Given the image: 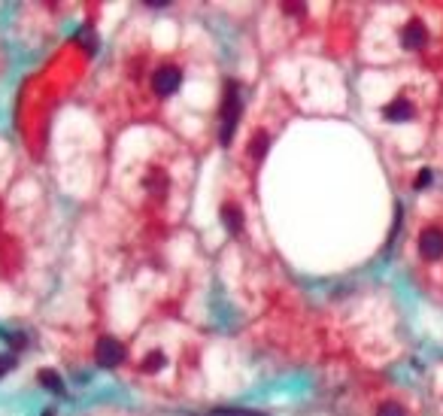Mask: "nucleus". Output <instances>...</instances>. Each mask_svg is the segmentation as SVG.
Returning a JSON list of instances; mask_svg holds the SVG:
<instances>
[{"label": "nucleus", "mask_w": 443, "mask_h": 416, "mask_svg": "<svg viewBox=\"0 0 443 416\" xmlns=\"http://www.w3.org/2000/svg\"><path fill=\"white\" fill-rule=\"evenodd\" d=\"M419 255L425 262H437L443 259V228L428 225L419 234Z\"/></svg>", "instance_id": "obj_2"}, {"label": "nucleus", "mask_w": 443, "mask_h": 416, "mask_svg": "<svg viewBox=\"0 0 443 416\" xmlns=\"http://www.w3.org/2000/svg\"><path fill=\"white\" fill-rule=\"evenodd\" d=\"M222 222H225V228H228L231 237H237L240 231H243V213H240L237 207H231V204L222 207Z\"/></svg>", "instance_id": "obj_7"}, {"label": "nucleus", "mask_w": 443, "mask_h": 416, "mask_svg": "<svg viewBox=\"0 0 443 416\" xmlns=\"http://www.w3.org/2000/svg\"><path fill=\"white\" fill-rule=\"evenodd\" d=\"M413 186H416V189H419V191H422V189H428V186H431V170H428V168H425V170H419V173H416Z\"/></svg>", "instance_id": "obj_13"}, {"label": "nucleus", "mask_w": 443, "mask_h": 416, "mask_svg": "<svg viewBox=\"0 0 443 416\" xmlns=\"http://www.w3.org/2000/svg\"><path fill=\"white\" fill-rule=\"evenodd\" d=\"M240 119V88L237 82H225V101H222V146L231 143L234 128H237Z\"/></svg>", "instance_id": "obj_1"}, {"label": "nucleus", "mask_w": 443, "mask_h": 416, "mask_svg": "<svg viewBox=\"0 0 443 416\" xmlns=\"http://www.w3.org/2000/svg\"><path fill=\"white\" fill-rule=\"evenodd\" d=\"M13 365H15V362H13V355H0V377H3V374L10 371Z\"/></svg>", "instance_id": "obj_14"}, {"label": "nucleus", "mask_w": 443, "mask_h": 416, "mask_svg": "<svg viewBox=\"0 0 443 416\" xmlns=\"http://www.w3.org/2000/svg\"><path fill=\"white\" fill-rule=\"evenodd\" d=\"M122 359H124V346L115 337H100L97 340V362L104 365V368H115Z\"/></svg>", "instance_id": "obj_4"}, {"label": "nucleus", "mask_w": 443, "mask_h": 416, "mask_svg": "<svg viewBox=\"0 0 443 416\" xmlns=\"http://www.w3.org/2000/svg\"><path fill=\"white\" fill-rule=\"evenodd\" d=\"M213 416H264V413L243 410V407H222V410H213Z\"/></svg>", "instance_id": "obj_11"}, {"label": "nucleus", "mask_w": 443, "mask_h": 416, "mask_svg": "<svg viewBox=\"0 0 443 416\" xmlns=\"http://www.w3.org/2000/svg\"><path fill=\"white\" fill-rule=\"evenodd\" d=\"M377 416H407V410L401 404H382L377 410Z\"/></svg>", "instance_id": "obj_12"}, {"label": "nucleus", "mask_w": 443, "mask_h": 416, "mask_svg": "<svg viewBox=\"0 0 443 416\" xmlns=\"http://www.w3.org/2000/svg\"><path fill=\"white\" fill-rule=\"evenodd\" d=\"M40 383L49 389V392H55V395H64V380L58 377L55 371H40Z\"/></svg>", "instance_id": "obj_8"}, {"label": "nucleus", "mask_w": 443, "mask_h": 416, "mask_svg": "<svg viewBox=\"0 0 443 416\" xmlns=\"http://www.w3.org/2000/svg\"><path fill=\"white\" fill-rule=\"evenodd\" d=\"M182 86V73L177 67H161V70H155V77H152V88H155V95H173Z\"/></svg>", "instance_id": "obj_3"}, {"label": "nucleus", "mask_w": 443, "mask_h": 416, "mask_svg": "<svg viewBox=\"0 0 443 416\" xmlns=\"http://www.w3.org/2000/svg\"><path fill=\"white\" fill-rule=\"evenodd\" d=\"M267 146H271V137L255 134V140H252V158H255V161H261V158L267 155Z\"/></svg>", "instance_id": "obj_9"}, {"label": "nucleus", "mask_w": 443, "mask_h": 416, "mask_svg": "<svg viewBox=\"0 0 443 416\" xmlns=\"http://www.w3.org/2000/svg\"><path fill=\"white\" fill-rule=\"evenodd\" d=\"M43 416H55V413H52V410H46V413H43Z\"/></svg>", "instance_id": "obj_15"}, {"label": "nucleus", "mask_w": 443, "mask_h": 416, "mask_svg": "<svg viewBox=\"0 0 443 416\" xmlns=\"http://www.w3.org/2000/svg\"><path fill=\"white\" fill-rule=\"evenodd\" d=\"M413 104L407 101V97H395V101H389L382 106V119L386 122H410L413 119Z\"/></svg>", "instance_id": "obj_6"}, {"label": "nucleus", "mask_w": 443, "mask_h": 416, "mask_svg": "<svg viewBox=\"0 0 443 416\" xmlns=\"http://www.w3.org/2000/svg\"><path fill=\"white\" fill-rule=\"evenodd\" d=\"M425 43H428V31H425V24L419 19H413V22H407L404 28H401V46L404 49H422Z\"/></svg>", "instance_id": "obj_5"}, {"label": "nucleus", "mask_w": 443, "mask_h": 416, "mask_svg": "<svg viewBox=\"0 0 443 416\" xmlns=\"http://www.w3.org/2000/svg\"><path fill=\"white\" fill-rule=\"evenodd\" d=\"M164 362H167V359H164V353H158V349H155V353H149V355H146L143 371H146V374H155L158 368H164Z\"/></svg>", "instance_id": "obj_10"}]
</instances>
